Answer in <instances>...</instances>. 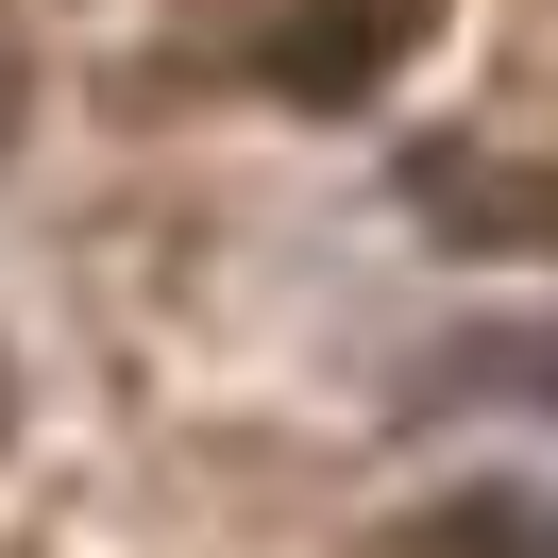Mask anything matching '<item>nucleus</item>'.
<instances>
[{"label": "nucleus", "mask_w": 558, "mask_h": 558, "mask_svg": "<svg viewBox=\"0 0 558 558\" xmlns=\"http://www.w3.org/2000/svg\"><path fill=\"white\" fill-rule=\"evenodd\" d=\"M457 558H558V524H490V542H457Z\"/></svg>", "instance_id": "nucleus-1"}]
</instances>
